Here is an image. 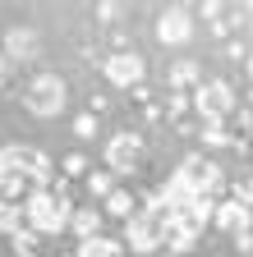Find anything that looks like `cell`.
<instances>
[{
  "mask_svg": "<svg viewBox=\"0 0 253 257\" xmlns=\"http://www.w3.org/2000/svg\"><path fill=\"white\" fill-rule=\"evenodd\" d=\"M51 184H55V166L46 152L23 143L0 147V198H28L33 188H51Z\"/></svg>",
  "mask_w": 253,
  "mask_h": 257,
  "instance_id": "1",
  "label": "cell"
},
{
  "mask_svg": "<svg viewBox=\"0 0 253 257\" xmlns=\"http://www.w3.org/2000/svg\"><path fill=\"white\" fill-rule=\"evenodd\" d=\"M23 211H28V230H37V234H60V230H69V198H65V184H55V188H33L23 198Z\"/></svg>",
  "mask_w": 253,
  "mask_h": 257,
  "instance_id": "2",
  "label": "cell"
},
{
  "mask_svg": "<svg viewBox=\"0 0 253 257\" xmlns=\"http://www.w3.org/2000/svg\"><path fill=\"white\" fill-rule=\"evenodd\" d=\"M65 101H69V83L60 78L55 69L37 74L33 83L23 87V106H28V115H37V119H55L60 110H65Z\"/></svg>",
  "mask_w": 253,
  "mask_h": 257,
  "instance_id": "3",
  "label": "cell"
},
{
  "mask_svg": "<svg viewBox=\"0 0 253 257\" xmlns=\"http://www.w3.org/2000/svg\"><path fill=\"white\" fill-rule=\"evenodd\" d=\"M175 179L194 193V198H216L221 188H226V175H221V166L216 161H207V156H184L180 166H175Z\"/></svg>",
  "mask_w": 253,
  "mask_h": 257,
  "instance_id": "4",
  "label": "cell"
},
{
  "mask_svg": "<svg viewBox=\"0 0 253 257\" xmlns=\"http://www.w3.org/2000/svg\"><path fill=\"white\" fill-rule=\"evenodd\" d=\"M189 106L203 115V124H216V119H226V115L239 106V96H235V87H230L226 78H212V83H198V87H194Z\"/></svg>",
  "mask_w": 253,
  "mask_h": 257,
  "instance_id": "5",
  "label": "cell"
},
{
  "mask_svg": "<svg viewBox=\"0 0 253 257\" xmlns=\"http://www.w3.org/2000/svg\"><path fill=\"white\" fill-rule=\"evenodd\" d=\"M102 74H106V83L120 87V92H138L143 78H147V60H143L138 51H129V46H120V51H111V55L102 60Z\"/></svg>",
  "mask_w": 253,
  "mask_h": 257,
  "instance_id": "6",
  "label": "cell"
},
{
  "mask_svg": "<svg viewBox=\"0 0 253 257\" xmlns=\"http://www.w3.org/2000/svg\"><path fill=\"white\" fill-rule=\"evenodd\" d=\"M124 243H129L134 252H156L166 248V216H152V211H134L129 220H124Z\"/></svg>",
  "mask_w": 253,
  "mask_h": 257,
  "instance_id": "7",
  "label": "cell"
},
{
  "mask_svg": "<svg viewBox=\"0 0 253 257\" xmlns=\"http://www.w3.org/2000/svg\"><path fill=\"white\" fill-rule=\"evenodd\" d=\"M106 166H111V175H134L143 166V138L134 128H124V134H115L106 143Z\"/></svg>",
  "mask_w": 253,
  "mask_h": 257,
  "instance_id": "8",
  "label": "cell"
},
{
  "mask_svg": "<svg viewBox=\"0 0 253 257\" xmlns=\"http://www.w3.org/2000/svg\"><path fill=\"white\" fill-rule=\"evenodd\" d=\"M156 42H161V46L194 42V14H189L184 5H166L161 14H156Z\"/></svg>",
  "mask_w": 253,
  "mask_h": 257,
  "instance_id": "9",
  "label": "cell"
},
{
  "mask_svg": "<svg viewBox=\"0 0 253 257\" xmlns=\"http://www.w3.org/2000/svg\"><path fill=\"white\" fill-rule=\"evenodd\" d=\"M198 239H203V225L189 216V211H171L166 216V248L171 252H189Z\"/></svg>",
  "mask_w": 253,
  "mask_h": 257,
  "instance_id": "10",
  "label": "cell"
},
{
  "mask_svg": "<svg viewBox=\"0 0 253 257\" xmlns=\"http://www.w3.org/2000/svg\"><path fill=\"white\" fill-rule=\"evenodd\" d=\"M248 202H239V198H230V202H216V211H212V225L216 230H226V234H248Z\"/></svg>",
  "mask_w": 253,
  "mask_h": 257,
  "instance_id": "11",
  "label": "cell"
},
{
  "mask_svg": "<svg viewBox=\"0 0 253 257\" xmlns=\"http://www.w3.org/2000/svg\"><path fill=\"white\" fill-rule=\"evenodd\" d=\"M5 55L10 60H37L42 55V37L33 28H10L5 32Z\"/></svg>",
  "mask_w": 253,
  "mask_h": 257,
  "instance_id": "12",
  "label": "cell"
},
{
  "mask_svg": "<svg viewBox=\"0 0 253 257\" xmlns=\"http://www.w3.org/2000/svg\"><path fill=\"white\" fill-rule=\"evenodd\" d=\"M28 225V211H23V198H0V234H19Z\"/></svg>",
  "mask_w": 253,
  "mask_h": 257,
  "instance_id": "13",
  "label": "cell"
},
{
  "mask_svg": "<svg viewBox=\"0 0 253 257\" xmlns=\"http://www.w3.org/2000/svg\"><path fill=\"white\" fill-rule=\"evenodd\" d=\"M69 230H74V239H92V234H102V211H97V207H78V211L69 216Z\"/></svg>",
  "mask_w": 253,
  "mask_h": 257,
  "instance_id": "14",
  "label": "cell"
},
{
  "mask_svg": "<svg viewBox=\"0 0 253 257\" xmlns=\"http://www.w3.org/2000/svg\"><path fill=\"white\" fill-rule=\"evenodd\" d=\"M74 257H120V243L106 239V234H92V239H78V252Z\"/></svg>",
  "mask_w": 253,
  "mask_h": 257,
  "instance_id": "15",
  "label": "cell"
},
{
  "mask_svg": "<svg viewBox=\"0 0 253 257\" xmlns=\"http://www.w3.org/2000/svg\"><path fill=\"white\" fill-rule=\"evenodd\" d=\"M184 87H198V64L194 60H180L171 69V92H184Z\"/></svg>",
  "mask_w": 253,
  "mask_h": 257,
  "instance_id": "16",
  "label": "cell"
},
{
  "mask_svg": "<svg viewBox=\"0 0 253 257\" xmlns=\"http://www.w3.org/2000/svg\"><path fill=\"white\" fill-rule=\"evenodd\" d=\"M88 193H92V198H111V193H115V184H111V170H92L88 175Z\"/></svg>",
  "mask_w": 253,
  "mask_h": 257,
  "instance_id": "17",
  "label": "cell"
},
{
  "mask_svg": "<svg viewBox=\"0 0 253 257\" xmlns=\"http://www.w3.org/2000/svg\"><path fill=\"white\" fill-rule=\"evenodd\" d=\"M106 211H111V216H120V220H129V216H134V198H129L124 188H115L111 198H106Z\"/></svg>",
  "mask_w": 253,
  "mask_h": 257,
  "instance_id": "18",
  "label": "cell"
},
{
  "mask_svg": "<svg viewBox=\"0 0 253 257\" xmlns=\"http://www.w3.org/2000/svg\"><path fill=\"white\" fill-rule=\"evenodd\" d=\"M97 128H102V124H97V115L88 110V115H78V119H74V138H78V143H88V138H97Z\"/></svg>",
  "mask_w": 253,
  "mask_h": 257,
  "instance_id": "19",
  "label": "cell"
},
{
  "mask_svg": "<svg viewBox=\"0 0 253 257\" xmlns=\"http://www.w3.org/2000/svg\"><path fill=\"white\" fill-rule=\"evenodd\" d=\"M33 243H37V230H28V225H23V230L14 234V252H33Z\"/></svg>",
  "mask_w": 253,
  "mask_h": 257,
  "instance_id": "20",
  "label": "cell"
},
{
  "mask_svg": "<svg viewBox=\"0 0 253 257\" xmlns=\"http://www.w3.org/2000/svg\"><path fill=\"white\" fill-rule=\"evenodd\" d=\"M120 14H124V5H115V0H102V5H97V19L102 23H115Z\"/></svg>",
  "mask_w": 253,
  "mask_h": 257,
  "instance_id": "21",
  "label": "cell"
},
{
  "mask_svg": "<svg viewBox=\"0 0 253 257\" xmlns=\"http://www.w3.org/2000/svg\"><path fill=\"white\" fill-rule=\"evenodd\" d=\"M83 170H88V161H83L78 152H69V156H65V175H83Z\"/></svg>",
  "mask_w": 253,
  "mask_h": 257,
  "instance_id": "22",
  "label": "cell"
},
{
  "mask_svg": "<svg viewBox=\"0 0 253 257\" xmlns=\"http://www.w3.org/2000/svg\"><path fill=\"white\" fill-rule=\"evenodd\" d=\"M166 106H171V115H184V110H189V96H180V92H175Z\"/></svg>",
  "mask_w": 253,
  "mask_h": 257,
  "instance_id": "23",
  "label": "cell"
},
{
  "mask_svg": "<svg viewBox=\"0 0 253 257\" xmlns=\"http://www.w3.org/2000/svg\"><path fill=\"white\" fill-rule=\"evenodd\" d=\"M5 83H10V55L0 51V87H5Z\"/></svg>",
  "mask_w": 253,
  "mask_h": 257,
  "instance_id": "24",
  "label": "cell"
},
{
  "mask_svg": "<svg viewBox=\"0 0 253 257\" xmlns=\"http://www.w3.org/2000/svg\"><path fill=\"white\" fill-rule=\"evenodd\" d=\"M14 257H33V252H14Z\"/></svg>",
  "mask_w": 253,
  "mask_h": 257,
  "instance_id": "25",
  "label": "cell"
},
{
  "mask_svg": "<svg viewBox=\"0 0 253 257\" xmlns=\"http://www.w3.org/2000/svg\"><path fill=\"white\" fill-rule=\"evenodd\" d=\"M248 74H253V55H248Z\"/></svg>",
  "mask_w": 253,
  "mask_h": 257,
  "instance_id": "26",
  "label": "cell"
}]
</instances>
